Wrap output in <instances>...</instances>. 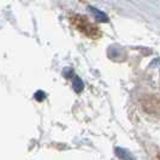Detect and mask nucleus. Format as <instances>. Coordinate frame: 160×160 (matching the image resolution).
Returning <instances> with one entry per match:
<instances>
[{
	"instance_id": "3",
	"label": "nucleus",
	"mask_w": 160,
	"mask_h": 160,
	"mask_svg": "<svg viewBox=\"0 0 160 160\" xmlns=\"http://www.w3.org/2000/svg\"><path fill=\"white\" fill-rule=\"evenodd\" d=\"M114 152H116V155L122 160H135V158L130 154L128 149H124V148H120V147H116Z\"/></svg>"
},
{
	"instance_id": "2",
	"label": "nucleus",
	"mask_w": 160,
	"mask_h": 160,
	"mask_svg": "<svg viewBox=\"0 0 160 160\" xmlns=\"http://www.w3.org/2000/svg\"><path fill=\"white\" fill-rule=\"evenodd\" d=\"M88 8H89V11L93 13V16L95 17L96 22H101V23H106V22H108V17L106 16L104 12H101L100 10L93 8V6H89Z\"/></svg>"
},
{
	"instance_id": "1",
	"label": "nucleus",
	"mask_w": 160,
	"mask_h": 160,
	"mask_svg": "<svg viewBox=\"0 0 160 160\" xmlns=\"http://www.w3.org/2000/svg\"><path fill=\"white\" fill-rule=\"evenodd\" d=\"M73 24L76 25L77 29H80L83 34H86L87 36L90 38H98L99 36V30L98 28L94 27L93 24L89 22L87 18L82 16H76L73 19Z\"/></svg>"
},
{
	"instance_id": "5",
	"label": "nucleus",
	"mask_w": 160,
	"mask_h": 160,
	"mask_svg": "<svg viewBox=\"0 0 160 160\" xmlns=\"http://www.w3.org/2000/svg\"><path fill=\"white\" fill-rule=\"evenodd\" d=\"M64 75L66 76V77H70V76L72 75V69H65Z\"/></svg>"
},
{
	"instance_id": "4",
	"label": "nucleus",
	"mask_w": 160,
	"mask_h": 160,
	"mask_svg": "<svg viewBox=\"0 0 160 160\" xmlns=\"http://www.w3.org/2000/svg\"><path fill=\"white\" fill-rule=\"evenodd\" d=\"M72 86H73V89H75V92H77V93H80L82 92V89L84 88V84H83V82L81 80L80 77H73V82H72Z\"/></svg>"
}]
</instances>
